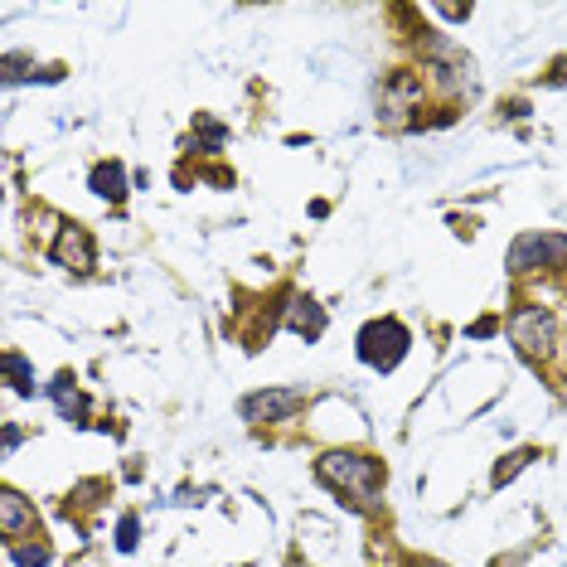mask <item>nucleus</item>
<instances>
[{
    "mask_svg": "<svg viewBox=\"0 0 567 567\" xmlns=\"http://www.w3.org/2000/svg\"><path fill=\"white\" fill-rule=\"evenodd\" d=\"M422 567H432V563H422Z\"/></svg>",
    "mask_w": 567,
    "mask_h": 567,
    "instance_id": "2eb2a0df",
    "label": "nucleus"
},
{
    "mask_svg": "<svg viewBox=\"0 0 567 567\" xmlns=\"http://www.w3.org/2000/svg\"><path fill=\"white\" fill-rule=\"evenodd\" d=\"M54 262L69 267V272H93L97 248H93V238H87V228H63L54 243Z\"/></svg>",
    "mask_w": 567,
    "mask_h": 567,
    "instance_id": "39448f33",
    "label": "nucleus"
},
{
    "mask_svg": "<svg viewBox=\"0 0 567 567\" xmlns=\"http://www.w3.org/2000/svg\"><path fill=\"white\" fill-rule=\"evenodd\" d=\"M509 340L519 344V354L528 359H548L558 350V320L544 306H524V311H514L509 320Z\"/></svg>",
    "mask_w": 567,
    "mask_h": 567,
    "instance_id": "f03ea898",
    "label": "nucleus"
},
{
    "mask_svg": "<svg viewBox=\"0 0 567 567\" xmlns=\"http://www.w3.org/2000/svg\"><path fill=\"white\" fill-rule=\"evenodd\" d=\"M316 471L330 489L350 495L354 505H373V495H379V485H383V461L359 456V451H330Z\"/></svg>",
    "mask_w": 567,
    "mask_h": 567,
    "instance_id": "f257e3e1",
    "label": "nucleus"
},
{
    "mask_svg": "<svg viewBox=\"0 0 567 567\" xmlns=\"http://www.w3.org/2000/svg\"><path fill=\"white\" fill-rule=\"evenodd\" d=\"M0 528H6L10 544H16L24 528H34V514L24 509V499L16 495V489H6V499H0Z\"/></svg>",
    "mask_w": 567,
    "mask_h": 567,
    "instance_id": "6e6552de",
    "label": "nucleus"
},
{
    "mask_svg": "<svg viewBox=\"0 0 567 567\" xmlns=\"http://www.w3.org/2000/svg\"><path fill=\"white\" fill-rule=\"evenodd\" d=\"M403 354H408V330L398 326V320H369V326L359 330V359H364L369 369L389 373Z\"/></svg>",
    "mask_w": 567,
    "mask_h": 567,
    "instance_id": "7ed1b4c3",
    "label": "nucleus"
},
{
    "mask_svg": "<svg viewBox=\"0 0 567 567\" xmlns=\"http://www.w3.org/2000/svg\"><path fill=\"white\" fill-rule=\"evenodd\" d=\"M291 330L306 334V340H320V334H326V311H320L316 301H296L291 306Z\"/></svg>",
    "mask_w": 567,
    "mask_h": 567,
    "instance_id": "1a4fd4ad",
    "label": "nucleus"
},
{
    "mask_svg": "<svg viewBox=\"0 0 567 567\" xmlns=\"http://www.w3.org/2000/svg\"><path fill=\"white\" fill-rule=\"evenodd\" d=\"M563 252H567V238H538V234H524V238L509 248V272H528V267H544L548 257H563Z\"/></svg>",
    "mask_w": 567,
    "mask_h": 567,
    "instance_id": "423d86ee",
    "label": "nucleus"
},
{
    "mask_svg": "<svg viewBox=\"0 0 567 567\" xmlns=\"http://www.w3.org/2000/svg\"><path fill=\"white\" fill-rule=\"evenodd\" d=\"M93 195H102V199H122L126 195V171L117 161H102L93 171Z\"/></svg>",
    "mask_w": 567,
    "mask_h": 567,
    "instance_id": "9d476101",
    "label": "nucleus"
},
{
    "mask_svg": "<svg viewBox=\"0 0 567 567\" xmlns=\"http://www.w3.org/2000/svg\"><path fill=\"white\" fill-rule=\"evenodd\" d=\"M291 567H301V563H291Z\"/></svg>",
    "mask_w": 567,
    "mask_h": 567,
    "instance_id": "dca6fc26",
    "label": "nucleus"
},
{
    "mask_svg": "<svg viewBox=\"0 0 567 567\" xmlns=\"http://www.w3.org/2000/svg\"><path fill=\"white\" fill-rule=\"evenodd\" d=\"M136 534H141L136 514H126V519L117 524V548H122V553H132V548H136Z\"/></svg>",
    "mask_w": 567,
    "mask_h": 567,
    "instance_id": "ddd939ff",
    "label": "nucleus"
},
{
    "mask_svg": "<svg viewBox=\"0 0 567 567\" xmlns=\"http://www.w3.org/2000/svg\"><path fill=\"white\" fill-rule=\"evenodd\" d=\"M306 408V393L301 389H262V393H248L238 403L243 422H287L291 412Z\"/></svg>",
    "mask_w": 567,
    "mask_h": 567,
    "instance_id": "20e7f679",
    "label": "nucleus"
},
{
    "mask_svg": "<svg viewBox=\"0 0 567 567\" xmlns=\"http://www.w3.org/2000/svg\"><path fill=\"white\" fill-rule=\"evenodd\" d=\"M49 393H54V403H59V412L69 422H83L87 417V398H83V389H73V373H59V379L49 383Z\"/></svg>",
    "mask_w": 567,
    "mask_h": 567,
    "instance_id": "0eeeda50",
    "label": "nucleus"
},
{
    "mask_svg": "<svg viewBox=\"0 0 567 567\" xmlns=\"http://www.w3.org/2000/svg\"><path fill=\"white\" fill-rule=\"evenodd\" d=\"M10 563H16V567H44L49 563V544H34V548L10 544Z\"/></svg>",
    "mask_w": 567,
    "mask_h": 567,
    "instance_id": "f8f14e48",
    "label": "nucleus"
},
{
    "mask_svg": "<svg viewBox=\"0 0 567 567\" xmlns=\"http://www.w3.org/2000/svg\"><path fill=\"white\" fill-rule=\"evenodd\" d=\"M528 461H534V451H519V456H509V466H505V471H495V485H509L514 475L528 466Z\"/></svg>",
    "mask_w": 567,
    "mask_h": 567,
    "instance_id": "4468645a",
    "label": "nucleus"
},
{
    "mask_svg": "<svg viewBox=\"0 0 567 567\" xmlns=\"http://www.w3.org/2000/svg\"><path fill=\"white\" fill-rule=\"evenodd\" d=\"M0 364H6V379H10V389H16V393H34V369L24 364V354L6 350V359H0Z\"/></svg>",
    "mask_w": 567,
    "mask_h": 567,
    "instance_id": "9b49d317",
    "label": "nucleus"
}]
</instances>
